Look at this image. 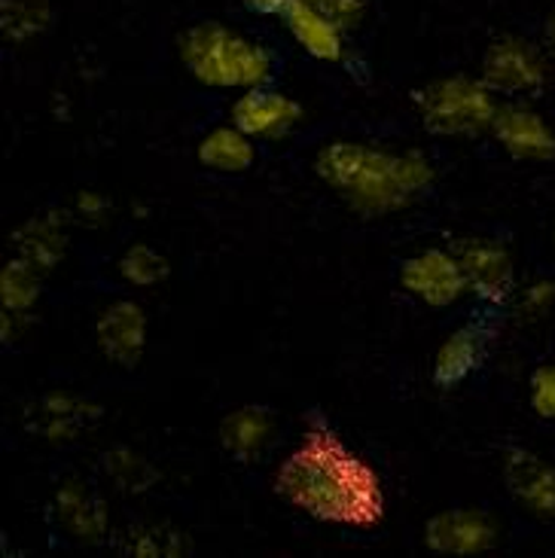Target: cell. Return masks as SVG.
<instances>
[{"mask_svg":"<svg viewBox=\"0 0 555 558\" xmlns=\"http://www.w3.org/2000/svg\"><path fill=\"white\" fill-rule=\"evenodd\" d=\"M272 488L290 510L336 529L375 531L388 515L382 473L317 412L278 461Z\"/></svg>","mask_w":555,"mask_h":558,"instance_id":"obj_1","label":"cell"},{"mask_svg":"<svg viewBox=\"0 0 555 558\" xmlns=\"http://www.w3.org/2000/svg\"><path fill=\"white\" fill-rule=\"evenodd\" d=\"M315 174L363 217H394L419 205L436 181L431 156L336 137L315 156Z\"/></svg>","mask_w":555,"mask_h":558,"instance_id":"obj_2","label":"cell"},{"mask_svg":"<svg viewBox=\"0 0 555 558\" xmlns=\"http://www.w3.org/2000/svg\"><path fill=\"white\" fill-rule=\"evenodd\" d=\"M178 59L198 86L214 92H244L266 86L275 56L266 44L224 22H195L178 37Z\"/></svg>","mask_w":555,"mask_h":558,"instance_id":"obj_3","label":"cell"},{"mask_svg":"<svg viewBox=\"0 0 555 558\" xmlns=\"http://www.w3.org/2000/svg\"><path fill=\"white\" fill-rule=\"evenodd\" d=\"M412 107L427 135L439 141H480L492 135L500 98L480 74H449L412 92Z\"/></svg>","mask_w":555,"mask_h":558,"instance_id":"obj_4","label":"cell"},{"mask_svg":"<svg viewBox=\"0 0 555 558\" xmlns=\"http://www.w3.org/2000/svg\"><path fill=\"white\" fill-rule=\"evenodd\" d=\"M555 74L546 44H534L522 34H500L485 46L480 61V76L492 86L500 101L541 95Z\"/></svg>","mask_w":555,"mask_h":558,"instance_id":"obj_5","label":"cell"},{"mask_svg":"<svg viewBox=\"0 0 555 558\" xmlns=\"http://www.w3.org/2000/svg\"><path fill=\"white\" fill-rule=\"evenodd\" d=\"M451 251L461 259L467 281V296H473L488 308H504L519 293L516 257L500 239L485 235H461L451 244Z\"/></svg>","mask_w":555,"mask_h":558,"instance_id":"obj_6","label":"cell"},{"mask_svg":"<svg viewBox=\"0 0 555 558\" xmlns=\"http://www.w3.org/2000/svg\"><path fill=\"white\" fill-rule=\"evenodd\" d=\"M397 281L406 296L427 308H449L467 296V281L461 259L451 247H424L400 263Z\"/></svg>","mask_w":555,"mask_h":558,"instance_id":"obj_7","label":"cell"},{"mask_svg":"<svg viewBox=\"0 0 555 558\" xmlns=\"http://www.w3.org/2000/svg\"><path fill=\"white\" fill-rule=\"evenodd\" d=\"M421 541L434 556H485L500 544V525L476 507H449L424 522Z\"/></svg>","mask_w":555,"mask_h":558,"instance_id":"obj_8","label":"cell"},{"mask_svg":"<svg viewBox=\"0 0 555 558\" xmlns=\"http://www.w3.org/2000/svg\"><path fill=\"white\" fill-rule=\"evenodd\" d=\"M492 141L519 162H553L555 159V125L546 120L543 110H538L526 98L500 101L495 122H492Z\"/></svg>","mask_w":555,"mask_h":558,"instance_id":"obj_9","label":"cell"},{"mask_svg":"<svg viewBox=\"0 0 555 558\" xmlns=\"http://www.w3.org/2000/svg\"><path fill=\"white\" fill-rule=\"evenodd\" d=\"M302 120H305V107L300 98L272 89L269 83L239 92L236 101L229 105V122L239 125L254 141H281L290 132H297Z\"/></svg>","mask_w":555,"mask_h":558,"instance_id":"obj_10","label":"cell"},{"mask_svg":"<svg viewBox=\"0 0 555 558\" xmlns=\"http://www.w3.org/2000/svg\"><path fill=\"white\" fill-rule=\"evenodd\" d=\"M150 317L137 300H113L95 320V345L120 369H135L144 361Z\"/></svg>","mask_w":555,"mask_h":558,"instance_id":"obj_11","label":"cell"},{"mask_svg":"<svg viewBox=\"0 0 555 558\" xmlns=\"http://www.w3.org/2000/svg\"><path fill=\"white\" fill-rule=\"evenodd\" d=\"M105 409L71 391H49L25 409V427L46 442H76L101 422Z\"/></svg>","mask_w":555,"mask_h":558,"instance_id":"obj_12","label":"cell"},{"mask_svg":"<svg viewBox=\"0 0 555 558\" xmlns=\"http://www.w3.org/2000/svg\"><path fill=\"white\" fill-rule=\"evenodd\" d=\"M504 483L510 498L538 519H555V464L526 446L504 454Z\"/></svg>","mask_w":555,"mask_h":558,"instance_id":"obj_13","label":"cell"},{"mask_svg":"<svg viewBox=\"0 0 555 558\" xmlns=\"http://www.w3.org/2000/svg\"><path fill=\"white\" fill-rule=\"evenodd\" d=\"M287 37L300 46L309 59L321 64H346L348 61V31L339 28L333 19L312 7L309 0H290L281 15Z\"/></svg>","mask_w":555,"mask_h":558,"instance_id":"obj_14","label":"cell"},{"mask_svg":"<svg viewBox=\"0 0 555 558\" xmlns=\"http://www.w3.org/2000/svg\"><path fill=\"white\" fill-rule=\"evenodd\" d=\"M74 223L71 211H44L34 214L28 220H22L10 235L13 257L28 259L31 266H37L40 272L49 275L61 266V259L68 257V229Z\"/></svg>","mask_w":555,"mask_h":558,"instance_id":"obj_15","label":"cell"},{"mask_svg":"<svg viewBox=\"0 0 555 558\" xmlns=\"http://www.w3.org/2000/svg\"><path fill=\"white\" fill-rule=\"evenodd\" d=\"M56 522L76 544H101L110 534V507L95 488L71 480L56 492Z\"/></svg>","mask_w":555,"mask_h":558,"instance_id":"obj_16","label":"cell"},{"mask_svg":"<svg viewBox=\"0 0 555 558\" xmlns=\"http://www.w3.org/2000/svg\"><path fill=\"white\" fill-rule=\"evenodd\" d=\"M220 449L239 464H254L269 452L272 442L278 437V422L269 409L260 403H244L226 412L220 422Z\"/></svg>","mask_w":555,"mask_h":558,"instance_id":"obj_17","label":"cell"},{"mask_svg":"<svg viewBox=\"0 0 555 558\" xmlns=\"http://www.w3.org/2000/svg\"><path fill=\"white\" fill-rule=\"evenodd\" d=\"M485 348H488V339H485L482 327L476 324L455 327L436 348L434 363H431V381L439 391L461 388L485 361Z\"/></svg>","mask_w":555,"mask_h":558,"instance_id":"obj_18","label":"cell"},{"mask_svg":"<svg viewBox=\"0 0 555 558\" xmlns=\"http://www.w3.org/2000/svg\"><path fill=\"white\" fill-rule=\"evenodd\" d=\"M195 162L214 174H244L256 162V141L239 125H214L195 144Z\"/></svg>","mask_w":555,"mask_h":558,"instance_id":"obj_19","label":"cell"},{"mask_svg":"<svg viewBox=\"0 0 555 558\" xmlns=\"http://www.w3.org/2000/svg\"><path fill=\"white\" fill-rule=\"evenodd\" d=\"M44 293V272L28 259L10 257L0 269V312L3 315L34 317Z\"/></svg>","mask_w":555,"mask_h":558,"instance_id":"obj_20","label":"cell"},{"mask_svg":"<svg viewBox=\"0 0 555 558\" xmlns=\"http://www.w3.org/2000/svg\"><path fill=\"white\" fill-rule=\"evenodd\" d=\"M56 13L49 0H0V34L13 46H28L49 34Z\"/></svg>","mask_w":555,"mask_h":558,"instance_id":"obj_21","label":"cell"},{"mask_svg":"<svg viewBox=\"0 0 555 558\" xmlns=\"http://www.w3.org/2000/svg\"><path fill=\"white\" fill-rule=\"evenodd\" d=\"M101 473L107 483L113 485L122 495H147L159 485V470L147 454L135 452L129 446H113L107 449L101 461Z\"/></svg>","mask_w":555,"mask_h":558,"instance_id":"obj_22","label":"cell"},{"mask_svg":"<svg viewBox=\"0 0 555 558\" xmlns=\"http://www.w3.org/2000/svg\"><path fill=\"white\" fill-rule=\"evenodd\" d=\"M117 272L125 284L135 287V290H153L171 275V263L159 247L137 242L122 251L120 259H117Z\"/></svg>","mask_w":555,"mask_h":558,"instance_id":"obj_23","label":"cell"},{"mask_svg":"<svg viewBox=\"0 0 555 558\" xmlns=\"http://www.w3.org/2000/svg\"><path fill=\"white\" fill-rule=\"evenodd\" d=\"M120 546L135 558L183 556L190 549V544H186V537H183L181 531L159 529V525H137V529H129V534L122 537Z\"/></svg>","mask_w":555,"mask_h":558,"instance_id":"obj_24","label":"cell"},{"mask_svg":"<svg viewBox=\"0 0 555 558\" xmlns=\"http://www.w3.org/2000/svg\"><path fill=\"white\" fill-rule=\"evenodd\" d=\"M516 312L526 320H543L555 312V278H534L516 293Z\"/></svg>","mask_w":555,"mask_h":558,"instance_id":"obj_25","label":"cell"},{"mask_svg":"<svg viewBox=\"0 0 555 558\" xmlns=\"http://www.w3.org/2000/svg\"><path fill=\"white\" fill-rule=\"evenodd\" d=\"M528 407L541 422H555V363H541L528 373Z\"/></svg>","mask_w":555,"mask_h":558,"instance_id":"obj_26","label":"cell"},{"mask_svg":"<svg viewBox=\"0 0 555 558\" xmlns=\"http://www.w3.org/2000/svg\"><path fill=\"white\" fill-rule=\"evenodd\" d=\"M71 217L80 227H105L107 220L113 217V202L101 190H80L74 202H71Z\"/></svg>","mask_w":555,"mask_h":558,"instance_id":"obj_27","label":"cell"},{"mask_svg":"<svg viewBox=\"0 0 555 558\" xmlns=\"http://www.w3.org/2000/svg\"><path fill=\"white\" fill-rule=\"evenodd\" d=\"M309 3L317 7L327 19H333L339 28H346L348 34L361 28L363 19L370 13V0H309Z\"/></svg>","mask_w":555,"mask_h":558,"instance_id":"obj_28","label":"cell"},{"mask_svg":"<svg viewBox=\"0 0 555 558\" xmlns=\"http://www.w3.org/2000/svg\"><path fill=\"white\" fill-rule=\"evenodd\" d=\"M241 7L248 13L263 15V19H281L287 7H290V0H241Z\"/></svg>","mask_w":555,"mask_h":558,"instance_id":"obj_29","label":"cell"},{"mask_svg":"<svg viewBox=\"0 0 555 558\" xmlns=\"http://www.w3.org/2000/svg\"><path fill=\"white\" fill-rule=\"evenodd\" d=\"M543 44H546V49H550V59H553L555 64V13L546 19V31H543Z\"/></svg>","mask_w":555,"mask_h":558,"instance_id":"obj_30","label":"cell"},{"mask_svg":"<svg viewBox=\"0 0 555 558\" xmlns=\"http://www.w3.org/2000/svg\"><path fill=\"white\" fill-rule=\"evenodd\" d=\"M553 244H555V223H553Z\"/></svg>","mask_w":555,"mask_h":558,"instance_id":"obj_31","label":"cell"}]
</instances>
